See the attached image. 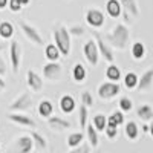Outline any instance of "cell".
I'll list each match as a JSON object with an SVG mask.
<instances>
[{"label": "cell", "mask_w": 153, "mask_h": 153, "mask_svg": "<svg viewBox=\"0 0 153 153\" xmlns=\"http://www.w3.org/2000/svg\"><path fill=\"white\" fill-rule=\"evenodd\" d=\"M138 80H139V76H138L135 72H127V74L124 75V86H126L127 89H136Z\"/></svg>", "instance_id": "obj_29"}, {"label": "cell", "mask_w": 153, "mask_h": 153, "mask_svg": "<svg viewBox=\"0 0 153 153\" xmlns=\"http://www.w3.org/2000/svg\"><path fill=\"white\" fill-rule=\"evenodd\" d=\"M89 107L84 106L83 103L80 104V112H78V120H80V127L81 129H86L87 126V115H89Z\"/></svg>", "instance_id": "obj_33"}, {"label": "cell", "mask_w": 153, "mask_h": 153, "mask_svg": "<svg viewBox=\"0 0 153 153\" xmlns=\"http://www.w3.org/2000/svg\"><path fill=\"white\" fill-rule=\"evenodd\" d=\"M123 5V11H126L129 16L138 17L139 16V8L136 5V0H120Z\"/></svg>", "instance_id": "obj_22"}, {"label": "cell", "mask_w": 153, "mask_h": 153, "mask_svg": "<svg viewBox=\"0 0 153 153\" xmlns=\"http://www.w3.org/2000/svg\"><path fill=\"white\" fill-rule=\"evenodd\" d=\"M68 147L69 149H75V147H78L81 143H83V133L80 132H76V133H71L68 136Z\"/></svg>", "instance_id": "obj_31"}, {"label": "cell", "mask_w": 153, "mask_h": 153, "mask_svg": "<svg viewBox=\"0 0 153 153\" xmlns=\"http://www.w3.org/2000/svg\"><path fill=\"white\" fill-rule=\"evenodd\" d=\"M136 115H138V118L143 120L144 123L152 121L153 120V107L149 106V104H141L136 109Z\"/></svg>", "instance_id": "obj_20"}, {"label": "cell", "mask_w": 153, "mask_h": 153, "mask_svg": "<svg viewBox=\"0 0 153 153\" xmlns=\"http://www.w3.org/2000/svg\"><path fill=\"white\" fill-rule=\"evenodd\" d=\"M86 22H87V25L91 28L100 29V28H103L106 19H104L103 11H100L97 8H91V9H87V12H86Z\"/></svg>", "instance_id": "obj_8"}, {"label": "cell", "mask_w": 153, "mask_h": 153, "mask_svg": "<svg viewBox=\"0 0 153 153\" xmlns=\"http://www.w3.org/2000/svg\"><path fill=\"white\" fill-rule=\"evenodd\" d=\"M141 129H143V132L146 133V132H149V126H147V124H144V126L141 127Z\"/></svg>", "instance_id": "obj_45"}, {"label": "cell", "mask_w": 153, "mask_h": 153, "mask_svg": "<svg viewBox=\"0 0 153 153\" xmlns=\"http://www.w3.org/2000/svg\"><path fill=\"white\" fill-rule=\"evenodd\" d=\"M103 38L112 48L123 51V49L127 48V45L130 42V32H129V28H127L126 25L118 23V25H115L113 29L109 34H106Z\"/></svg>", "instance_id": "obj_1"}, {"label": "cell", "mask_w": 153, "mask_h": 153, "mask_svg": "<svg viewBox=\"0 0 153 153\" xmlns=\"http://www.w3.org/2000/svg\"><path fill=\"white\" fill-rule=\"evenodd\" d=\"M48 126L51 127L52 130H58V132H63V130H66L71 127V123L65 118H61V117H49L48 118Z\"/></svg>", "instance_id": "obj_15"}, {"label": "cell", "mask_w": 153, "mask_h": 153, "mask_svg": "<svg viewBox=\"0 0 153 153\" xmlns=\"http://www.w3.org/2000/svg\"><path fill=\"white\" fill-rule=\"evenodd\" d=\"M45 57L49 61H58V58L61 57V52H60V49L57 48L55 43H51L45 48Z\"/></svg>", "instance_id": "obj_23"}, {"label": "cell", "mask_w": 153, "mask_h": 153, "mask_svg": "<svg viewBox=\"0 0 153 153\" xmlns=\"http://www.w3.org/2000/svg\"><path fill=\"white\" fill-rule=\"evenodd\" d=\"M8 3H9V0H0V11L5 9L8 6Z\"/></svg>", "instance_id": "obj_42"}, {"label": "cell", "mask_w": 153, "mask_h": 153, "mask_svg": "<svg viewBox=\"0 0 153 153\" xmlns=\"http://www.w3.org/2000/svg\"><path fill=\"white\" fill-rule=\"evenodd\" d=\"M130 52H132V57H133L135 60H143V58L146 57V46H144V43L135 42V43L132 45Z\"/></svg>", "instance_id": "obj_26"}, {"label": "cell", "mask_w": 153, "mask_h": 153, "mask_svg": "<svg viewBox=\"0 0 153 153\" xmlns=\"http://www.w3.org/2000/svg\"><path fill=\"white\" fill-rule=\"evenodd\" d=\"M149 132H150V135L153 136V120H152V123H150V126H149Z\"/></svg>", "instance_id": "obj_43"}, {"label": "cell", "mask_w": 153, "mask_h": 153, "mask_svg": "<svg viewBox=\"0 0 153 153\" xmlns=\"http://www.w3.org/2000/svg\"><path fill=\"white\" fill-rule=\"evenodd\" d=\"M106 11H107V16L112 19H118L123 14V5L120 0H107L106 3Z\"/></svg>", "instance_id": "obj_16"}, {"label": "cell", "mask_w": 153, "mask_h": 153, "mask_svg": "<svg viewBox=\"0 0 153 153\" xmlns=\"http://www.w3.org/2000/svg\"><path fill=\"white\" fill-rule=\"evenodd\" d=\"M94 37H95V42L98 45V49H100V55H103L106 61L109 63H113L115 60V55H113V51H112V46L103 38V35H101L100 32H95L94 31Z\"/></svg>", "instance_id": "obj_9"}, {"label": "cell", "mask_w": 153, "mask_h": 153, "mask_svg": "<svg viewBox=\"0 0 153 153\" xmlns=\"http://www.w3.org/2000/svg\"><path fill=\"white\" fill-rule=\"evenodd\" d=\"M121 92V86L117 81H104L98 86V97L101 100H112Z\"/></svg>", "instance_id": "obj_3"}, {"label": "cell", "mask_w": 153, "mask_h": 153, "mask_svg": "<svg viewBox=\"0 0 153 153\" xmlns=\"http://www.w3.org/2000/svg\"><path fill=\"white\" fill-rule=\"evenodd\" d=\"M118 106H120V109H121L123 112H130V110L133 109V101H132L129 97H121Z\"/></svg>", "instance_id": "obj_34"}, {"label": "cell", "mask_w": 153, "mask_h": 153, "mask_svg": "<svg viewBox=\"0 0 153 153\" xmlns=\"http://www.w3.org/2000/svg\"><path fill=\"white\" fill-rule=\"evenodd\" d=\"M107 123L109 124H115V126H123L124 124V112L120 109V110H115L110 117L107 118Z\"/></svg>", "instance_id": "obj_30"}, {"label": "cell", "mask_w": 153, "mask_h": 153, "mask_svg": "<svg viewBox=\"0 0 153 153\" xmlns=\"http://www.w3.org/2000/svg\"><path fill=\"white\" fill-rule=\"evenodd\" d=\"M81 103L84 104V106H87V107H92L94 106V95H92V92L91 91H84L83 94H81Z\"/></svg>", "instance_id": "obj_35"}, {"label": "cell", "mask_w": 153, "mask_h": 153, "mask_svg": "<svg viewBox=\"0 0 153 153\" xmlns=\"http://www.w3.org/2000/svg\"><path fill=\"white\" fill-rule=\"evenodd\" d=\"M14 35V25L11 22H0V38L9 40Z\"/></svg>", "instance_id": "obj_24"}, {"label": "cell", "mask_w": 153, "mask_h": 153, "mask_svg": "<svg viewBox=\"0 0 153 153\" xmlns=\"http://www.w3.org/2000/svg\"><path fill=\"white\" fill-rule=\"evenodd\" d=\"M8 120L22 126V127H35L37 126V123L29 117V115H25L23 112H9Z\"/></svg>", "instance_id": "obj_11"}, {"label": "cell", "mask_w": 153, "mask_h": 153, "mask_svg": "<svg viewBox=\"0 0 153 153\" xmlns=\"http://www.w3.org/2000/svg\"><path fill=\"white\" fill-rule=\"evenodd\" d=\"M83 54L86 57V60L89 61L91 66H97L98 65V60H100V49L97 42L94 40H87L83 46Z\"/></svg>", "instance_id": "obj_5"}, {"label": "cell", "mask_w": 153, "mask_h": 153, "mask_svg": "<svg viewBox=\"0 0 153 153\" xmlns=\"http://www.w3.org/2000/svg\"><path fill=\"white\" fill-rule=\"evenodd\" d=\"M34 149V139L31 135H23L20 138H17L16 141V150L19 153H29Z\"/></svg>", "instance_id": "obj_12"}, {"label": "cell", "mask_w": 153, "mask_h": 153, "mask_svg": "<svg viewBox=\"0 0 153 153\" xmlns=\"http://www.w3.org/2000/svg\"><path fill=\"white\" fill-rule=\"evenodd\" d=\"M54 43L60 49L63 57L69 55V52H71V32L66 26L61 25V26H58L54 31Z\"/></svg>", "instance_id": "obj_2"}, {"label": "cell", "mask_w": 153, "mask_h": 153, "mask_svg": "<svg viewBox=\"0 0 153 153\" xmlns=\"http://www.w3.org/2000/svg\"><path fill=\"white\" fill-rule=\"evenodd\" d=\"M6 68H8L6 66V61L3 60V57H0V75H2V76L6 74Z\"/></svg>", "instance_id": "obj_39"}, {"label": "cell", "mask_w": 153, "mask_h": 153, "mask_svg": "<svg viewBox=\"0 0 153 153\" xmlns=\"http://www.w3.org/2000/svg\"><path fill=\"white\" fill-rule=\"evenodd\" d=\"M31 136H32V139H34V146H37L40 150H45L46 147H48V141H46V138L43 136V135H40L38 132H31Z\"/></svg>", "instance_id": "obj_32"}, {"label": "cell", "mask_w": 153, "mask_h": 153, "mask_svg": "<svg viewBox=\"0 0 153 153\" xmlns=\"http://www.w3.org/2000/svg\"><path fill=\"white\" fill-rule=\"evenodd\" d=\"M72 150H74V153H83V152H89V150H91V147H89L87 144H83L81 147H75Z\"/></svg>", "instance_id": "obj_40"}, {"label": "cell", "mask_w": 153, "mask_h": 153, "mask_svg": "<svg viewBox=\"0 0 153 153\" xmlns=\"http://www.w3.org/2000/svg\"><path fill=\"white\" fill-rule=\"evenodd\" d=\"M72 78L76 83H84L86 81L87 71H86V66L83 65V63H76V65L72 68Z\"/></svg>", "instance_id": "obj_19"}, {"label": "cell", "mask_w": 153, "mask_h": 153, "mask_svg": "<svg viewBox=\"0 0 153 153\" xmlns=\"http://www.w3.org/2000/svg\"><path fill=\"white\" fill-rule=\"evenodd\" d=\"M32 106V97L31 92H23L22 95H19L12 103L9 104V110L11 112H25Z\"/></svg>", "instance_id": "obj_6"}, {"label": "cell", "mask_w": 153, "mask_h": 153, "mask_svg": "<svg viewBox=\"0 0 153 153\" xmlns=\"http://www.w3.org/2000/svg\"><path fill=\"white\" fill-rule=\"evenodd\" d=\"M8 6H9V9H11L12 12H19V11H22V8H23V5L19 2V0H9Z\"/></svg>", "instance_id": "obj_37"}, {"label": "cell", "mask_w": 153, "mask_h": 153, "mask_svg": "<svg viewBox=\"0 0 153 153\" xmlns=\"http://www.w3.org/2000/svg\"><path fill=\"white\" fill-rule=\"evenodd\" d=\"M5 48H6V46H5V43H2V42H0V52H2V51H3Z\"/></svg>", "instance_id": "obj_46"}, {"label": "cell", "mask_w": 153, "mask_h": 153, "mask_svg": "<svg viewBox=\"0 0 153 153\" xmlns=\"http://www.w3.org/2000/svg\"><path fill=\"white\" fill-rule=\"evenodd\" d=\"M26 81H28V86L32 92H40L42 89H43V80H42V76L38 75L37 72L34 71H28L26 74Z\"/></svg>", "instance_id": "obj_13"}, {"label": "cell", "mask_w": 153, "mask_h": 153, "mask_svg": "<svg viewBox=\"0 0 153 153\" xmlns=\"http://www.w3.org/2000/svg\"><path fill=\"white\" fill-rule=\"evenodd\" d=\"M106 78L107 80H110V81H120L121 80V69L117 66V65H112L110 66H107V69H106Z\"/></svg>", "instance_id": "obj_27"}, {"label": "cell", "mask_w": 153, "mask_h": 153, "mask_svg": "<svg viewBox=\"0 0 153 153\" xmlns=\"http://www.w3.org/2000/svg\"><path fill=\"white\" fill-rule=\"evenodd\" d=\"M69 32H71V35H83L84 34V28L83 26H71Z\"/></svg>", "instance_id": "obj_38"}, {"label": "cell", "mask_w": 153, "mask_h": 153, "mask_svg": "<svg viewBox=\"0 0 153 153\" xmlns=\"http://www.w3.org/2000/svg\"><path fill=\"white\" fill-rule=\"evenodd\" d=\"M22 55H23V51L19 42H11L9 45V61H11V68L12 72H19L20 65H22Z\"/></svg>", "instance_id": "obj_7"}, {"label": "cell", "mask_w": 153, "mask_h": 153, "mask_svg": "<svg viewBox=\"0 0 153 153\" xmlns=\"http://www.w3.org/2000/svg\"><path fill=\"white\" fill-rule=\"evenodd\" d=\"M86 132H87V139H89V144H91V147H98V130L95 129L94 124H87L86 126Z\"/></svg>", "instance_id": "obj_25"}, {"label": "cell", "mask_w": 153, "mask_h": 153, "mask_svg": "<svg viewBox=\"0 0 153 153\" xmlns=\"http://www.w3.org/2000/svg\"><path fill=\"white\" fill-rule=\"evenodd\" d=\"M38 115H40L42 118L48 120L49 117H52L54 115V104L51 100H42L40 103H38Z\"/></svg>", "instance_id": "obj_18"}, {"label": "cell", "mask_w": 153, "mask_h": 153, "mask_svg": "<svg viewBox=\"0 0 153 153\" xmlns=\"http://www.w3.org/2000/svg\"><path fill=\"white\" fill-rule=\"evenodd\" d=\"M92 124L95 126V129L98 132H104L106 126H107V117L104 113H97L94 117V120H92Z\"/></svg>", "instance_id": "obj_28"}, {"label": "cell", "mask_w": 153, "mask_h": 153, "mask_svg": "<svg viewBox=\"0 0 153 153\" xmlns=\"http://www.w3.org/2000/svg\"><path fill=\"white\" fill-rule=\"evenodd\" d=\"M75 107H76V101H75V98L72 95H63L61 97V100H60V109H61L63 113L69 115V113H72L75 110Z\"/></svg>", "instance_id": "obj_17"}, {"label": "cell", "mask_w": 153, "mask_h": 153, "mask_svg": "<svg viewBox=\"0 0 153 153\" xmlns=\"http://www.w3.org/2000/svg\"><path fill=\"white\" fill-rule=\"evenodd\" d=\"M19 26H20L22 32L26 35V38H28L31 43H34L35 46H43V45H45L43 37L40 35L38 29L34 28L32 25H29V23H26V22H19Z\"/></svg>", "instance_id": "obj_4"}, {"label": "cell", "mask_w": 153, "mask_h": 153, "mask_svg": "<svg viewBox=\"0 0 153 153\" xmlns=\"http://www.w3.org/2000/svg\"><path fill=\"white\" fill-rule=\"evenodd\" d=\"M104 132H106V136H107L109 139H115V138L118 136V126H115V124H109V123H107Z\"/></svg>", "instance_id": "obj_36"}, {"label": "cell", "mask_w": 153, "mask_h": 153, "mask_svg": "<svg viewBox=\"0 0 153 153\" xmlns=\"http://www.w3.org/2000/svg\"><path fill=\"white\" fill-rule=\"evenodd\" d=\"M19 2H20V3H22V5L25 6V5H28V3L31 2V0H19Z\"/></svg>", "instance_id": "obj_44"}, {"label": "cell", "mask_w": 153, "mask_h": 153, "mask_svg": "<svg viewBox=\"0 0 153 153\" xmlns=\"http://www.w3.org/2000/svg\"><path fill=\"white\" fill-rule=\"evenodd\" d=\"M63 68L58 61H49L43 66V76L49 81H57L61 76Z\"/></svg>", "instance_id": "obj_10"}, {"label": "cell", "mask_w": 153, "mask_h": 153, "mask_svg": "<svg viewBox=\"0 0 153 153\" xmlns=\"http://www.w3.org/2000/svg\"><path fill=\"white\" fill-rule=\"evenodd\" d=\"M5 87H6V83H5V80L2 78V75H0V94L5 91Z\"/></svg>", "instance_id": "obj_41"}, {"label": "cell", "mask_w": 153, "mask_h": 153, "mask_svg": "<svg viewBox=\"0 0 153 153\" xmlns=\"http://www.w3.org/2000/svg\"><path fill=\"white\" fill-rule=\"evenodd\" d=\"M124 132H126V136L129 138L130 141H136L138 136H139V127L135 121H129L124 126Z\"/></svg>", "instance_id": "obj_21"}, {"label": "cell", "mask_w": 153, "mask_h": 153, "mask_svg": "<svg viewBox=\"0 0 153 153\" xmlns=\"http://www.w3.org/2000/svg\"><path fill=\"white\" fill-rule=\"evenodd\" d=\"M152 84H153V69H149L139 76L136 89H138V92H147L152 87Z\"/></svg>", "instance_id": "obj_14"}]
</instances>
